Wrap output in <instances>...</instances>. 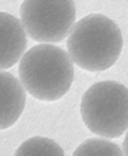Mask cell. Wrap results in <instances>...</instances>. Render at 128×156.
Masks as SVG:
<instances>
[{"label": "cell", "instance_id": "obj_1", "mask_svg": "<svg viewBox=\"0 0 128 156\" xmlns=\"http://www.w3.org/2000/svg\"><path fill=\"white\" fill-rule=\"evenodd\" d=\"M123 49V36L110 17L91 13L78 20L67 37L71 61L87 72H103L118 61Z\"/></svg>", "mask_w": 128, "mask_h": 156}, {"label": "cell", "instance_id": "obj_5", "mask_svg": "<svg viewBox=\"0 0 128 156\" xmlns=\"http://www.w3.org/2000/svg\"><path fill=\"white\" fill-rule=\"evenodd\" d=\"M2 50H0V66L3 70L13 66L24 57L26 48V32L22 23L13 15L2 12Z\"/></svg>", "mask_w": 128, "mask_h": 156}, {"label": "cell", "instance_id": "obj_6", "mask_svg": "<svg viewBox=\"0 0 128 156\" xmlns=\"http://www.w3.org/2000/svg\"><path fill=\"white\" fill-rule=\"evenodd\" d=\"M2 80V130H7L17 122L24 111L25 90L24 86L12 74L3 70L0 74Z\"/></svg>", "mask_w": 128, "mask_h": 156}, {"label": "cell", "instance_id": "obj_4", "mask_svg": "<svg viewBox=\"0 0 128 156\" xmlns=\"http://www.w3.org/2000/svg\"><path fill=\"white\" fill-rule=\"evenodd\" d=\"M21 23L33 41L60 42L70 34L75 21L74 2H24L20 5Z\"/></svg>", "mask_w": 128, "mask_h": 156}, {"label": "cell", "instance_id": "obj_8", "mask_svg": "<svg viewBox=\"0 0 128 156\" xmlns=\"http://www.w3.org/2000/svg\"><path fill=\"white\" fill-rule=\"evenodd\" d=\"M73 156H124V154L114 142L91 138L81 143L73 152Z\"/></svg>", "mask_w": 128, "mask_h": 156}, {"label": "cell", "instance_id": "obj_2", "mask_svg": "<svg viewBox=\"0 0 128 156\" xmlns=\"http://www.w3.org/2000/svg\"><path fill=\"white\" fill-rule=\"evenodd\" d=\"M19 76L25 90L38 101L54 102L70 90L74 66L70 56L56 45L30 48L21 58Z\"/></svg>", "mask_w": 128, "mask_h": 156}, {"label": "cell", "instance_id": "obj_7", "mask_svg": "<svg viewBox=\"0 0 128 156\" xmlns=\"http://www.w3.org/2000/svg\"><path fill=\"white\" fill-rule=\"evenodd\" d=\"M13 156H65V154L54 140L44 136H33L22 142Z\"/></svg>", "mask_w": 128, "mask_h": 156}, {"label": "cell", "instance_id": "obj_9", "mask_svg": "<svg viewBox=\"0 0 128 156\" xmlns=\"http://www.w3.org/2000/svg\"><path fill=\"white\" fill-rule=\"evenodd\" d=\"M123 151H124V156H128V131H127L126 138H124V142H123Z\"/></svg>", "mask_w": 128, "mask_h": 156}, {"label": "cell", "instance_id": "obj_3", "mask_svg": "<svg viewBox=\"0 0 128 156\" xmlns=\"http://www.w3.org/2000/svg\"><path fill=\"white\" fill-rule=\"evenodd\" d=\"M81 116L92 134L119 138L128 131V89L116 81H100L85 91Z\"/></svg>", "mask_w": 128, "mask_h": 156}]
</instances>
